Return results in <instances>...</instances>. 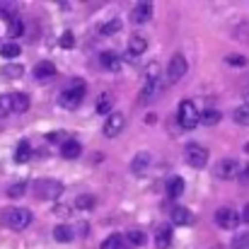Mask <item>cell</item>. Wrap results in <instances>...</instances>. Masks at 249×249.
Wrapping results in <instances>:
<instances>
[{
  "mask_svg": "<svg viewBox=\"0 0 249 249\" xmlns=\"http://www.w3.org/2000/svg\"><path fill=\"white\" fill-rule=\"evenodd\" d=\"M85 89H87L85 80H80V78L71 80V83L58 92V99H56L58 107H63V109H75V107H80V102H83V97H85Z\"/></svg>",
  "mask_w": 249,
  "mask_h": 249,
  "instance_id": "obj_1",
  "label": "cell"
},
{
  "mask_svg": "<svg viewBox=\"0 0 249 249\" xmlns=\"http://www.w3.org/2000/svg\"><path fill=\"white\" fill-rule=\"evenodd\" d=\"M32 220H34V215H32V211H27V208H7V211L2 213V223H5L10 230H15V232L27 230V228L32 225Z\"/></svg>",
  "mask_w": 249,
  "mask_h": 249,
  "instance_id": "obj_2",
  "label": "cell"
},
{
  "mask_svg": "<svg viewBox=\"0 0 249 249\" xmlns=\"http://www.w3.org/2000/svg\"><path fill=\"white\" fill-rule=\"evenodd\" d=\"M177 121H179V126H181V128H186V131H191V128H196V126H198L201 114H198V109H196V104H194L191 99L179 102V109H177Z\"/></svg>",
  "mask_w": 249,
  "mask_h": 249,
  "instance_id": "obj_3",
  "label": "cell"
},
{
  "mask_svg": "<svg viewBox=\"0 0 249 249\" xmlns=\"http://www.w3.org/2000/svg\"><path fill=\"white\" fill-rule=\"evenodd\" d=\"M63 184L56 181V179H36L34 181V196L41 198V201H53L63 194Z\"/></svg>",
  "mask_w": 249,
  "mask_h": 249,
  "instance_id": "obj_4",
  "label": "cell"
},
{
  "mask_svg": "<svg viewBox=\"0 0 249 249\" xmlns=\"http://www.w3.org/2000/svg\"><path fill=\"white\" fill-rule=\"evenodd\" d=\"M186 71H189V63H186V58H184L181 53H174V56L169 58V66H167V71H165L167 85L179 83V80L186 75Z\"/></svg>",
  "mask_w": 249,
  "mask_h": 249,
  "instance_id": "obj_5",
  "label": "cell"
},
{
  "mask_svg": "<svg viewBox=\"0 0 249 249\" xmlns=\"http://www.w3.org/2000/svg\"><path fill=\"white\" fill-rule=\"evenodd\" d=\"M184 160L189 162V167H196V169H203L208 165V150L198 143H189L184 148Z\"/></svg>",
  "mask_w": 249,
  "mask_h": 249,
  "instance_id": "obj_6",
  "label": "cell"
},
{
  "mask_svg": "<svg viewBox=\"0 0 249 249\" xmlns=\"http://www.w3.org/2000/svg\"><path fill=\"white\" fill-rule=\"evenodd\" d=\"M237 172H240V162H237L235 158H223V160H218L215 167H213V174H215L218 179H235Z\"/></svg>",
  "mask_w": 249,
  "mask_h": 249,
  "instance_id": "obj_7",
  "label": "cell"
},
{
  "mask_svg": "<svg viewBox=\"0 0 249 249\" xmlns=\"http://www.w3.org/2000/svg\"><path fill=\"white\" fill-rule=\"evenodd\" d=\"M215 223H218V228H223V230H235V228L240 225V215H237L230 206H223V208L215 211Z\"/></svg>",
  "mask_w": 249,
  "mask_h": 249,
  "instance_id": "obj_8",
  "label": "cell"
},
{
  "mask_svg": "<svg viewBox=\"0 0 249 249\" xmlns=\"http://www.w3.org/2000/svg\"><path fill=\"white\" fill-rule=\"evenodd\" d=\"M124 126H126L124 114L111 111V114H109V119H107V124H104V136H107V138H116V136L124 131Z\"/></svg>",
  "mask_w": 249,
  "mask_h": 249,
  "instance_id": "obj_9",
  "label": "cell"
},
{
  "mask_svg": "<svg viewBox=\"0 0 249 249\" xmlns=\"http://www.w3.org/2000/svg\"><path fill=\"white\" fill-rule=\"evenodd\" d=\"M153 17V2H136L133 10H131V19L136 24H143Z\"/></svg>",
  "mask_w": 249,
  "mask_h": 249,
  "instance_id": "obj_10",
  "label": "cell"
},
{
  "mask_svg": "<svg viewBox=\"0 0 249 249\" xmlns=\"http://www.w3.org/2000/svg\"><path fill=\"white\" fill-rule=\"evenodd\" d=\"M158 92H160V80H158V78H145L143 89H141V104L153 102V99L158 97Z\"/></svg>",
  "mask_w": 249,
  "mask_h": 249,
  "instance_id": "obj_11",
  "label": "cell"
},
{
  "mask_svg": "<svg viewBox=\"0 0 249 249\" xmlns=\"http://www.w3.org/2000/svg\"><path fill=\"white\" fill-rule=\"evenodd\" d=\"M172 223L181 225V228H189V225H194V213L184 206H174L172 208Z\"/></svg>",
  "mask_w": 249,
  "mask_h": 249,
  "instance_id": "obj_12",
  "label": "cell"
},
{
  "mask_svg": "<svg viewBox=\"0 0 249 249\" xmlns=\"http://www.w3.org/2000/svg\"><path fill=\"white\" fill-rule=\"evenodd\" d=\"M150 162H153V155L150 153H138L136 158H133V162H131V172H136V174H143L148 167H150Z\"/></svg>",
  "mask_w": 249,
  "mask_h": 249,
  "instance_id": "obj_13",
  "label": "cell"
},
{
  "mask_svg": "<svg viewBox=\"0 0 249 249\" xmlns=\"http://www.w3.org/2000/svg\"><path fill=\"white\" fill-rule=\"evenodd\" d=\"M99 63H102L107 71H111V73L121 68V61H119L116 51H102V53H99Z\"/></svg>",
  "mask_w": 249,
  "mask_h": 249,
  "instance_id": "obj_14",
  "label": "cell"
},
{
  "mask_svg": "<svg viewBox=\"0 0 249 249\" xmlns=\"http://www.w3.org/2000/svg\"><path fill=\"white\" fill-rule=\"evenodd\" d=\"M56 75V66L51 61H41L34 66V78L36 80H46V78H53Z\"/></svg>",
  "mask_w": 249,
  "mask_h": 249,
  "instance_id": "obj_15",
  "label": "cell"
},
{
  "mask_svg": "<svg viewBox=\"0 0 249 249\" xmlns=\"http://www.w3.org/2000/svg\"><path fill=\"white\" fill-rule=\"evenodd\" d=\"M94 109H97V114H111V109H114V94L111 92H102L97 97Z\"/></svg>",
  "mask_w": 249,
  "mask_h": 249,
  "instance_id": "obj_16",
  "label": "cell"
},
{
  "mask_svg": "<svg viewBox=\"0 0 249 249\" xmlns=\"http://www.w3.org/2000/svg\"><path fill=\"white\" fill-rule=\"evenodd\" d=\"M148 51V41L143 36H131L128 39V58L131 56H143Z\"/></svg>",
  "mask_w": 249,
  "mask_h": 249,
  "instance_id": "obj_17",
  "label": "cell"
},
{
  "mask_svg": "<svg viewBox=\"0 0 249 249\" xmlns=\"http://www.w3.org/2000/svg\"><path fill=\"white\" fill-rule=\"evenodd\" d=\"M80 153H83V145H80L78 141H66V143L61 145V155H63L66 160H75V158H80Z\"/></svg>",
  "mask_w": 249,
  "mask_h": 249,
  "instance_id": "obj_18",
  "label": "cell"
},
{
  "mask_svg": "<svg viewBox=\"0 0 249 249\" xmlns=\"http://www.w3.org/2000/svg\"><path fill=\"white\" fill-rule=\"evenodd\" d=\"M102 249H131V245L126 242V237H124V235L114 232V235H109V237L102 242Z\"/></svg>",
  "mask_w": 249,
  "mask_h": 249,
  "instance_id": "obj_19",
  "label": "cell"
},
{
  "mask_svg": "<svg viewBox=\"0 0 249 249\" xmlns=\"http://www.w3.org/2000/svg\"><path fill=\"white\" fill-rule=\"evenodd\" d=\"M184 194V179L181 177H172L169 181H167V196L169 198H177V196H181Z\"/></svg>",
  "mask_w": 249,
  "mask_h": 249,
  "instance_id": "obj_20",
  "label": "cell"
},
{
  "mask_svg": "<svg viewBox=\"0 0 249 249\" xmlns=\"http://www.w3.org/2000/svg\"><path fill=\"white\" fill-rule=\"evenodd\" d=\"M73 237H75V232H73L71 225H56L53 228V240H58V242H73Z\"/></svg>",
  "mask_w": 249,
  "mask_h": 249,
  "instance_id": "obj_21",
  "label": "cell"
},
{
  "mask_svg": "<svg viewBox=\"0 0 249 249\" xmlns=\"http://www.w3.org/2000/svg\"><path fill=\"white\" fill-rule=\"evenodd\" d=\"M155 240H158V247L160 249L169 247V242H172V230H169V225H160V228L155 230Z\"/></svg>",
  "mask_w": 249,
  "mask_h": 249,
  "instance_id": "obj_22",
  "label": "cell"
},
{
  "mask_svg": "<svg viewBox=\"0 0 249 249\" xmlns=\"http://www.w3.org/2000/svg\"><path fill=\"white\" fill-rule=\"evenodd\" d=\"M12 109H15V114H24L29 109V97L22 94V92H15L12 94Z\"/></svg>",
  "mask_w": 249,
  "mask_h": 249,
  "instance_id": "obj_23",
  "label": "cell"
},
{
  "mask_svg": "<svg viewBox=\"0 0 249 249\" xmlns=\"http://www.w3.org/2000/svg\"><path fill=\"white\" fill-rule=\"evenodd\" d=\"M29 158H32V145H29L27 141H22V143L17 145V150H15V162L22 165V162H27Z\"/></svg>",
  "mask_w": 249,
  "mask_h": 249,
  "instance_id": "obj_24",
  "label": "cell"
},
{
  "mask_svg": "<svg viewBox=\"0 0 249 249\" xmlns=\"http://www.w3.org/2000/svg\"><path fill=\"white\" fill-rule=\"evenodd\" d=\"M97 206V198L92 196V194H80L78 198H75V208H80V211H89V208H94Z\"/></svg>",
  "mask_w": 249,
  "mask_h": 249,
  "instance_id": "obj_25",
  "label": "cell"
},
{
  "mask_svg": "<svg viewBox=\"0 0 249 249\" xmlns=\"http://www.w3.org/2000/svg\"><path fill=\"white\" fill-rule=\"evenodd\" d=\"M7 34L15 39V36H22L24 34V22L19 19V17H15V19H10L7 22Z\"/></svg>",
  "mask_w": 249,
  "mask_h": 249,
  "instance_id": "obj_26",
  "label": "cell"
},
{
  "mask_svg": "<svg viewBox=\"0 0 249 249\" xmlns=\"http://www.w3.org/2000/svg\"><path fill=\"white\" fill-rule=\"evenodd\" d=\"M10 114H15V109H12V94H0V119H5Z\"/></svg>",
  "mask_w": 249,
  "mask_h": 249,
  "instance_id": "obj_27",
  "label": "cell"
},
{
  "mask_svg": "<svg viewBox=\"0 0 249 249\" xmlns=\"http://www.w3.org/2000/svg\"><path fill=\"white\" fill-rule=\"evenodd\" d=\"M0 53H2V58H17V56L22 53V49H19L15 41H7V44H2Z\"/></svg>",
  "mask_w": 249,
  "mask_h": 249,
  "instance_id": "obj_28",
  "label": "cell"
},
{
  "mask_svg": "<svg viewBox=\"0 0 249 249\" xmlns=\"http://www.w3.org/2000/svg\"><path fill=\"white\" fill-rule=\"evenodd\" d=\"M126 242H128V245H136V247H143V245L148 242V237H145V232H141V230H131V232L126 235Z\"/></svg>",
  "mask_w": 249,
  "mask_h": 249,
  "instance_id": "obj_29",
  "label": "cell"
},
{
  "mask_svg": "<svg viewBox=\"0 0 249 249\" xmlns=\"http://www.w3.org/2000/svg\"><path fill=\"white\" fill-rule=\"evenodd\" d=\"M99 32H102L104 36H111V34L121 32V22H119V19H109V22H104V24L99 27Z\"/></svg>",
  "mask_w": 249,
  "mask_h": 249,
  "instance_id": "obj_30",
  "label": "cell"
},
{
  "mask_svg": "<svg viewBox=\"0 0 249 249\" xmlns=\"http://www.w3.org/2000/svg\"><path fill=\"white\" fill-rule=\"evenodd\" d=\"M201 121H203L206 126H215V124L220 121V111H215V109H206V111L201 114Z\"/></svg>",
  "mask_w": 249,
  "mask_h": 249,
  "instance_id": "obj_31",
  "label": "cell"
},
{
  "mask_svg": "<svg viewBox=\"0 0 249 249\" xmlns=\"http://www.w3.org/2000/svg\"><path fill=\"white\" fill-rule=\"evenodd\" d=\"M24 191H27V184H24V181H17V184H12V186L7 189V196H10V198H19Z\"/></svg>",
  "mask_w": 249,
  "mask_h": 249,
  "instance_id": "obj_32",
  "label": "cell"
},
{
  "mask_svg": "<svg viewBox=\"0 0 249 249\" xmlns=\"http://www.w3.org/2000/svg\"><path fill=\"white\" fill-rule=\"evenodd\" d=\"M235 121H237V124H242V126H247V124H249V104H247V107L235 109Z\"/></svg>",
  "mask_w": 249,
  "mask_h": 249,
  "instance_id": "obj_33",
  "label": "cell"
},
{
  "mask_svg": "<svg viewBox=\"0 0 249 249\" xmlns=\"http://www.w3.org/2000/svg\"><path fill=\"white\" fill-rule=\"evenodd\" d=\"M58 44H61L63 49H73V46H75V36H73V32H63L61 39H58Z\"/></svg>",
  "mask_w": 249,
  "mask_h": 249,
  "instance_id": "obj_34",
  "label": "cell"
},
{
  "mask_svg": "<svg viewBox=\"0 0 249 249\" xmlns=\"http://www.w3.org/2000/svg\"><path fill=\"white\" fill-rule=\"evenodd\" d=\"M22 71H24L22 66H7V68H5V78H19Z\"/></svg>",
  "mask_w": 249,
  "mask_h": 249,
  "instance_id": "obj_35",
  "label": "cell"
},
{
  "mask_svg": "<svg viewBox=\"0 0 249 249\" xmlns=\"http://www.w3.org/2000/svg\"><path fill=\"white\" fill-rule=\"evenodd\" d=\"M228 63L230 66H237V68H245L247 66V58L245 56H228Z\"/></svg>",
  "mask_w": 249,
  "mask_h": 249,
  "instance_id": "obj_36",
  "label": "cell"
},
{
  "mask_svg": "<svg viewBox=\"0 0 249 249\" xmlns=\"http://www.w3.org/2000/svg\"><path fill=\"white\" fill-rule=\"evenodd\" d=\"M237 179H240V184H249V165H240Z\"/></svg>",
  "mask_w": 249,
  "mask_h": 249,
  "instance_id": "obj_37",
  "label": "cell"
},
{
  "mask_svg": "<svg viewBox=\"0 0 249 249\" xmlns=\"http://www.w3.org/2000/svg\"><path fill=\"white\" fill-rule=\"evenodd\" d=\"M242 220H245V223H249V203L242 208Z\"/></svg>",
  "mask_w": 249,
  "mask_h": 249,
  "instance_id": "obj_38",
  "label": "cell"
},
{
  "mask_svg": "<svg viewBox=\"0 0 249 249\" xmlns=\"http://www.w3.org/2000/svg\"><path fill=\"white\" fill-rule=\"evenodd\" d=\"M46 141H61V133H49Z\"/></svg>",
  "mask_w": 249,
  "mask_h": 249,
  "instance_id": "obj_39",
  "label": "cell"
},
{
  "mask_svg": "<svg viewBox=\"0 0 249 249\" xmlns=\"http://www.w3.org/2000/svg\"><path fill=\"white\" fill-rule=\"evenodd\" d=\"M245 150H247V153H249V143H247V145H245Z\"/></svg>",
  "mask_w": 249,
  "mask_h": 249,
  "instance_id": "obj_40",
  "label": "cell"
}]
</instances>
